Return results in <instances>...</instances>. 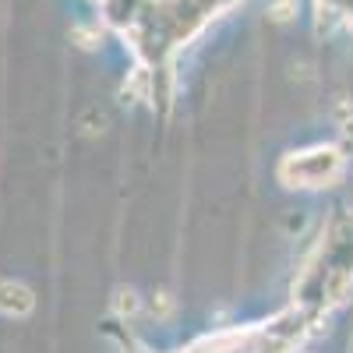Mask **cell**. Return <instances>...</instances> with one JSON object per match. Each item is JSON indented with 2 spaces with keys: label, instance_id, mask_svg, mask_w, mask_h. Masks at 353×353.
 Segmentation results:
<instances>
[{
  "label": "cell",
  "instance_id": "cell-1",
  "mask_svg": "<svg viewBox=\"0 0 353 353\" xmlns=\"http://www.w3.org/2000/svg\"><path fill=\"white\" fill-rule=\"evenodd\" d=\"M343 173V152L332 145H318L307 152H290L279 163V181L286 188H325Z\"/></svg>",
  "mask_w": 353,
  "mask_h": 353
},
{
  "label": "cell",
  "instance_id": "cell-5",
  "mask_svg": "<svg viewBox=\"0 0 353 353\" xmlns=\"http://www.w3.org/2000/svg\"><path fill=\"white\" fill-rule=\"evenodd\" d=\"M301 0H269V18L272 21H290L293 14H297Z\"/></svg>",
  "mask_w": 353,
  "mask_h": 353
},
{
  "label": "cell",
  "instance_id": "cell-6",
  "mask_svg": "<svg viewBox=\"0 0 353 353\" xmlns=\"http://www.w3.org/2000/svg\"><path fill=\"white\" fill-rule=\"evenodd\" d=\"M336 121H339L343 131H353V103L350 99H339L336 103Z\"/></svg>",
  "mask_w": 353,
  "mask_h": 353
},
{
  "label": "cell",
  "instance_id": "cell-3",
  "mask_svg": "<svg viewBox=\"0 0 353 353\" xmlns=\"http://www.w3.org/2000/svg\"><path fill=\"white\" fill-rule=\"evenodd\" d=\"M113 311L121 314V318H134L138 311H141V301H138V293L131 290V286H121L113 293Z\"/></svg>",
  "mask_w": 353,
  "mask_h": 353
},
{
  "label": "cell",
  "instance_id": "cell-7",
  "mask_svg": "<svg viewBox=\"0 0 353 353\" xmlns=\"http://www.w3.org/2000/svg\"><path fill=\"white\" fill-rule=\"evenodd\" d=\"M74 36L81 39V46H85V50H92V46H96V39H99V32H96V28H81V25L74 28Z\"/></svg>",
  "mask_w": 353,
  "mask_h": 353
},
{
  "label": "cell",
  "instance_id": "cell-2",
  "mask_svg": "<svg viewBox=\"0 0 353 353\" xmlns=\"http://www.w3.org/2000/svg\"><path fill=\"white\" fill-rule=\"evenodd\" d=\"M36 307V297H32V290L14 283V279H0V314H8V318H25V314H32Z\"/></svg>",
  "mask_w": 353,
  "mask_h": 353
},
{
  "label": "cell",
  "instance_id": "cell-8",
  "mask_svg": "<svg viewBox=\"0 0 353 353\" xmlns=\"http://www.w3.org/2000/svg\"><path fill=\"white\" fill-rule=\"evenodd\" d=\"M350 353H353V336H350Z\"/></svg>",
  "mask_w": 353,
  "mask_h": 353
},
{
  "label": "cell",
  "instance_id": "cell-4",
  "mask_svg": "<svg viewBox=\"0 0 353 353\" xmlns=\"http://www.w3.org/2000/svg\"><path fill=\"white\" fill-rule=\"evenodd\" d=\"M173 311H176V301L170 297L166 290H159V293H152V301H149V314L152 318H159V321H166V318H173Z\"/></svg>",
  "mask_w": 353,
  "mask_h": 353
}]
</instances>
